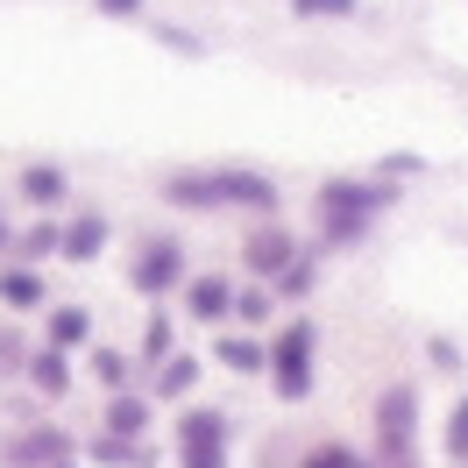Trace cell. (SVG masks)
Masks as SVG:
<instances>
[{"label":"cell","mask_w":468,"mask_h":468,"mask_svg":"<svg viewBox=\"0 0 468 468\" xmlns=\"http://www.w3.org/2000/svg\"><path fill=\"white\" fill-rule=\"evenodd\" d=\"M100 15H143V0H92Z\"/></svg>","instance_id":"obj_29"},{"label":"cell","mask_w":468,"mask_h":468,"mask_svg":"<svg viewBox=\"0 0 468 468\" xmlns=\"http://www.w3.org/2000/svg\"><path fill=\"white\" fill-rule=\"evenodd\" d=\"M7 241H15V234H7V213H0V256H7Z\"/></svg>","instance_id":"obj_30"},{"label":"cell","mask_w":468,"mask_h":468,"mask_svg":"<svg viewBox=\"0 0 468 468\" xmlns=\"http://www.w3.org/2000/svg\"><path fill=\"white\" fill-rule=\"evenodd\" d=\"M100 249H107V220H100V213H79L71 228H58V256L64 263H92Z\"/></svg>","instance_id":"obj_10"},{"label":"cell","mask_w":468,"mask_h":468,"mask_svg":"<svg viewBox=\"0 0 468 468\" xmlns=\"http://www.w3.org/2000/svg\"><path fill=\"white\" fill-rule=\"evenodd\" d=\"M220 362H228V369H241V377H263L270 369V348H256V341H249V334H220Z\"/></svg>","instance_id":"obj_16"},{"label":"cell","mask_w":468,"mask_h":468,"mask_svg":"<svg viewBox=\"0 0 468 468\" xmlns=\"http://www.w3.org/2000/svg\"><path fill=\"white\" fill-rule=\"evenodd\" d=\"M185 313H192V320H206V326H228L234 284H228V277H192V284H185Z\"/></svg>","instance_id":"obj_7"},{"label":"cell","mask_w":468,"mask_h":468,"mask_svg":"<svg viewBox=\"0 0 468 468\" xmlns=\"http://www.w3.org/2000/svg\"><path fill=\"white\" fill-rule=\"evenodd\" d=\"M313 277H320V270H313V256H292V263L277 270V292H292V298H305V292H313Z\"/></svg>","instance_id":"obj_22"},{"label":"cell","mask_w":468,"mask_h":468,"mask_svg":"<svg viewBox=\"0 0 468 468\" xmlns=\"http://www.w3.org/2000/svg\"><path fill=\"white\" fill-rule=\"evenodd\" d=\"M50 249H58V228H50V220H36L29 234H15V241H7V256H15V263H36V256H50Z\"/></svg>","instance_id":"obj_20"},{"label":"cell","mask_w":468,"mask_h":468,"mask_svg":"<svg viewBox=\"0 0 468 468\" xmlns=\"http://www.w3.org/2000/svg\"><path fill=\"white\" fill-rule=\"evenodd\" d=\"M298 15H355V0H292Z\"/></svg>","instance_id":"obj_28"},{"label":"cell","mask_w":468,"mask_h":468,"mask_svg":"<svg viewBox=\"0 0 468 468\" xmlns=\"http://www.w3.org/2000/svg\"><path fill=\"white\" fill-rule=\"evenodd\" d=\"M228 320H241V326L270 320V292H234V313H228Z\"/></svg>","instance_id":"obj_26"},{"label":"cell","mask_w":468,"mask_h":468,"mask_svg":"<svg viewBox=\"0 0 468 468\" xmlns=\"http://www.w3.org/2000/svg\"><path fill=\"white\" fill-rule=\"evenodd\" d=\"M298 468H377V462H362V454H348V447H334V440H326V447H313Z\"/></svg>","instance_id":"obj_25"},{"label":"cell","mask_w":468,"mask_h":468,"mask_svg":"<svg viewBox=\"0 0 468 468\" xmlns=\"http://www.w3.org/2000/svg\"><path fill=\"white\" fill-rule=\"evenodd\" d=\"M92 377L107 383V390H128L135 369H128V355H121V348H92Z\"/></svg>","instance_id":"obj_21"},{"label":"cell","mask_w":468,"mask_h":468,"mask_svg":"<svg viewBox=\"0 0 468 468\" xmlns=\"http://www.w3.org/2000/svg\"><path fill=\"white\" fill-rule=\"evenodd\" d=\"M213 177V206H249V213H270L277 206V185H270L263 171H206Z\"/></svg>","instance_id":"obj_6"},{"label":"cell","mask_w":468,"mask_h":468,"mask_svg":"<svg viewBox=\"0 0 468 468\" xmlns=\"http://www.w3.org/2000/svg\"><path fill=\"white\" fill-rule=\"evenodd\" d=\"M171 355V313H149V326H143V362H164Z\"/></svg>","instance_id":"obj_23"},{"label":"cell","mask_w":468,"mask_h":468,"mask_svg":"<svg viewBox=\"0 0 468 468\" xmlns=\"http://www.w3.org/2000/svg\"><path fill=\"white\" fill-rule=\"evenodd\" d=\"M390 199H398L390 185H355V177H326V185H320V234L334 241V249H348V241H362V234H369V220H377Z\"/></svg>","instance_id":"obj_1"},{"label":"cell","mask_w":468,"mask_h":468,"mask_svg":"<svg viewBox=\"0 0 468 468\" xmlns=\"http://www.w3.org/2000/svg\"><path fill=\"white\" fill-rule=\"evenodd\" d=\"M22 377H29L43 398H64V390H71V355L43 348V355H29V362H22Z\"/></svg>","instance_id":"obj_14"},{"label":"cell","mask_w":468,"mask_h":468,"mask_svg":"<svg viewBox=\"0 0 468 468\" xmlns=\"http://www.w3.org/2000/svg\"><path fill=\"white\" fill-rule=\"evenodd\" d=\"M199 383V355H164L156 362V398H185Z\"/></svg>","instance_id":"obj_18"},{"label":"cell","mask_w":468,"mask_h":468,"mask_svg":"<svg viewBox=\"0 0 468 468\" xmlns=\"http://www.w3.org/2000/svg\"><path fill=\"white\" fill-rule=\"evenodd\" d=\"M22 199L43 206V213H50V206H71V177H64L58 164H29V171H22Z\"/></svg>","instance_id":"obj_11"},{"label":"cell","mask_w":468,"mask_h":468,"mask_svg":"<svg viewBox=\"0 0 468 468\" xmlns=\"http://www.w3.org/2000/svg\"><path fill=\"white\" fill-rule=\"evenodd\" d=\"M86 454H92V462H107V468H149V447H143V440H114V433H100Z\"/></svg>","instance_id":"obj_19"},{"label":"cell","mask_w":468,"mask_h":468,"mask_svg":"<svg viewBox=\"0 0 468 468\" xmlns=\"http://www.w3.org/2000/svg\"><path fill=\"white\" fill-rule=\"evenodd\" d=\"M411 433H419V390H411V383H390L377 398V454H369V462L377 468H419Z\"/></svg>","instance_id":"obj_2"},{"label":"cell","mask_w":468,"mask_h":468,"mask_svg":"<svg viewBox=\"0 0 468 468\" xmlns=\"http://www.w3.org/2000/svg\"><path fill=\"white\" fill-rule=\"evenodd\" d=\"M107 433H114V440H143L149 433V398L114 390V398H107Z\"/></svg>","instance_id":"obj_12"},{"label":"cell","mask_w":468,"mask_h":468,"mask_svg":"<svg viewBox=\"0 0 468 468\" xmlns=\"http://www.w3.org/2000/svg\"><path fill=\"white\" fill-rule=\"evenodd\" d=\"M22 362H29L22 334H15V326H0V377H22Z\"/></svg>","instance_id":"obj_27"},{"label":"cell","mask_w":468,"mask_h":468,"mask_svg":"<svg viewBox=\"0 0 468 468\" xmlns=\"http://www.w3.org/2000/svg\"><path fill=\"white\" fill-rule=\"evenodd\" d=\"M58 462H71V440H64L58 426H36L29 440L7 447V468H58Z\"/></svg>","instance_id":"obj_8"},{"label":"cell","mask_w":468,"mask_h":468,"mask_svg":"<svg viewBox=\"0 0 468 468\" xmlns=\"http://www.w3.org/2000/svg\"><path fill=\"white\" fill-rule=\"evenodd\" d=\"M228 419L220 411H185L177 419V468H228Z\"/></svg>","instance_id":"obj_4"},{"label":"cell","mask_w":468,"mask_h":468,"mask_svg":"<svg viewBox=\"0 0 468 468\" xmlns=\"http://www.w3.org/2000/svg\"><path fill=\"white\" fill-rule=\"evenodd\" d=\"M86 341H92V313L86 305H58L50 313V348L71 355V348H86Z\"/></svg>","instance_id":"obj_15"},{"label":"cell","mask_w":468,"mask_h":468,"mask_svg":"<svg viewBox=\"0 0 468 468\" xmlns=\"http://www.w3.org/2000/svg\"><path fill=\"white\" fill-rule=\"evenodd\" d=\"M0 305H15V313L43 305V270H36V263H7V270H0Z\"/></svg>","instance_id":"obj_13"},{"label":"cell","mask_w":468,"mask_h":468,"mask_svg":"<svg viewBox=\"0 0 468 468\" xmlns=\"http://www.w3.org/2000/svg\"><path fill=\"white\" fill-rule=\"evenodd\" d=\"M447 462H468V398H454L447 411Z\"/></svg>","instance_id":"obj_24"},{"label":"cell","mask_w":468,"mask_h":468,"mask_svg":"<svg viewBox=\"0 0 468 468\" xmlns=\"http://www.w3.org/2000/svg\"><path fill=\"white\" fill-rule=\"evenodd\" d=\"M298 256V241L284 228H263V234H249V249H241V263L256 270V277H277V270Z\"/></svg>","instance_id":"obj_9"},{"label":"cell","mask_w":468,"mask_h":468,"mask_svg":"<svg viewBox=\"0 0 468 468\" xmlns=\"http://www.w3.org/2000/svg\"><path fill=\"white\" fill-rule=\"evenodd\" d=\"M128 284H135L143 298L177 292V284H185V249H177V241H149V249H143V263L128 270Z\"/></svg>","instance_id":"obj_5"},{"label":"cell","mask_w":468,"mask_h":468,"mask_svg":"<svg viewBox=\"0 0 468 468\" xmlns=\"http://www.w3.org/2000/svg\"><path fill=\"white\" fill-rule=\"evenodd\" d=\"M313 348H320V326L313 320H284V334L270 341V383H277V398H305L313 390Z\"/></svg>","instance_id":"obj_3"},{"label":"cell","mask_w":468,"mask_h":468,"mask_svg":"<svg viewBox=\"0 0 468 468\" xmlns=\"http://www.w3.org/2000/svg\"><path fill=\"white\" fill-rule=\"evenodd\" d=\"M164 192H171V206H192V213H220V206H213V177H206V171H177Z\"/></svg>","instance_id":"obj_17"}]
</instances>
